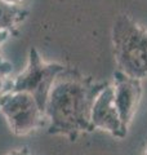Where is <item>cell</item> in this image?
Listing matches in <instances>:
<instances>
[{
  "instance_id": "6da1fadb",
  "label": "cell",
  "mask_w": 147,
  "mask_h": 155,
  "mask_svg": "<svg viewBox=\"0 0 147 155\" xmlns=\"http://www.w3.org/2000/svg\"><path fill=\"white\" fill-rule=\"evenodd\" d=\"M109 84L107 81H97L77 69L66 67L54 80L47 100L48 133L76 141L80 134L93 132V105L97 96Z\"/></svg>"
},
{
  "instance_id": "7a4b0ae2",
  "label": "cell",
  "mask_w": 147,
  "mask_h": 155,
  "mask_svg": "<svg viewBox=\"0 0 147 155\" xmlns=\"http://www.w3.org/2000/svg\"><path fill=\"white\" fill-rule=\"evenodd\" d=\"M116 65L136 79L147 78V30L126 14L115 19L111 31Z\"/></svg>"
},
{
  "instance_id": "3957f363",
  "label": "cell",
  "mask_w": 147,
  "mask_h": 155,
  "mask_svg": "<svg viewBox=\"0 0 147 155\" xmlns=\"http://www.w3.org/2000/svg\"><path fill=\"white\" fill-rule=\"evenodd\" d=\"M66 66L58 62H48L35 47L28 49L26 67L12 78L11 92H24L31 94L44 114L49 92L57 76L65 71Z\"/></svg>"
},
{
  "instance_id": "277c9868",
  "label": "cell",
  "mask_w": 147,
  "mask_h": 155,
  "mask_svg": "<svg viewBox=\"0 0 147 155\" xmlns=\"http://www.w3.org/2000/svg\"><path fill=\"white\" fill-rule=\"evenodd\" d=\"M0 113L17 136H26L47 124L44 111L35 98L24 92H8L0 97Z\"/></svg>"
},
{
  "instance_id": "5b68a950",
  "label": "cell",
  "mask_w": 147,
  "mask_h": 155,
  "mask_svg": "<svg viewBox=\"0 0 147 155\" xmlns=\"http://www.w3.org/2000/svg\"><path fill=\"white\" fill-rule=\"evenodd\" d=\"M114 97L122 129L128 133V128L138 110L142 98V80L128 76L120 70L114 72Z\"/></svg>"
},
{
  "instance_id": "8992f818",
  "label": "cell",
  "mask_w": 147,
  "mask_h": 155,
  "mask_svg": "<svg viewBox=\"0 0 147 155\" xmlns=\"http://www.w3.org/2000/svg\"><path fill=\"white\" fill-rule=\"evenodd\" d=\"M92 129H102L119 140L126 136L121 125L119 111L115 104L114 88L111 84L107 85L94 101L92 109Z\"/></svg>"
},
{
  "instance_id": "52a82bcc",
  "label": "cell",
  "mask_w": 147,
  "mask_h": 155,
  "mask_svg": "<svg viewBox=\"0 0 147 155\" xmlns=\"http://www.w3.org/2000/svg\"><path fill=\"white\" fill-rule=\"evenodd\" d=\"M28 17V11L22 5H11L0 0V31L16 34V30Z\"/></svg>"
},
{
  "instance_id": "ba28073f",
  "label": "cell",
  "mask_w": 147,
  "mask_h": 155,
  "mask_svg": "<svg viewBox=\"0 0 147 155\" xmlns=\"http://www.w3.org/2000/svg\"><path fill=\"white\" fill-rule=\"evenodd\" d=\"M12 72H13V65L0 54V97L8 93V92H11Z\"/></svg>"
},
{
  "instance_id": "9c48e42d",
  "label": "cell",
  "mask_w": 147,
  "mask_h": 155,
  "mask_svg": "<svg viewBox=\"0 0 147 155\" xmlns=\"http://www.w3.org/2000/svg\"><path fill=\"white\" fill-rule=\"evenodd\" d=\"M5 155H31V153H30V150H28L27 146H22V147L11 150V151L7 153Z\"/></svg>"
},
{
  "instance_id": "30bf717a",
  "label": "cell",
  "mask_w": 147,
  "mask_h": 155,
  "mask_svg": "<svg viewBox=\"0 0 147 155\" xmlns=\"http://www.w3.org/2000/svg\"><path fill=\"white\" fill-rule=\"evenodd\" d=\"M12 35H13V34L8 32V31H0V54H2V48H3V45L5 44L7 40Z\"/></svg>"
},
{
  "instance_id": "8fae6325",
  "label": "cell",
  "mask_w": 147,
  "mask_h": 155,
  "mask_svg": "<svg viewBox=\"0 0 147 155\" xmlns=\"http://www.w3.org/2000/svg\"><path fill=\"white\" fill-rule=\"evenodd\" d=\"M4 3L7 4H11V5H17V7H21L22 3L24 2V0H3Z\"/></svg>"
},
{
  "instance_id": "7c38bea8",
  "label": "cell",
  "mask_w": 147,
  "mask_h": 155,
  "mask_svg": "<svg viewBox=\"0 0 147 155\" xmlns=\"http://www.w3.org/2000/svg\"><path fill=\"white\" fill-rule=\"evenodd\" d=\"M145 155H147V149H146V151H145Z\"/></svg>"
}]
</instances>
